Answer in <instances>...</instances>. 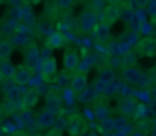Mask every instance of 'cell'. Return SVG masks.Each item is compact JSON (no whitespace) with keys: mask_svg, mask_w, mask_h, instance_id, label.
<instances>
[{"mask_svg":"<svg viewBox=\"0 0 156 136\" xmlns=\"http://www.w3.org/2000/svg\"><path fill=\"white\" fill-rule=\"evenodd\" d=\"M55 118H56V113H53L50 110H41L38 115H37V124L40 129H49L52 127L53 123H55Z\"/></svg>","mask_w":156,"mask_h":136,"instance_id":"cell-14","label":"cell"},{"mask_svg":"<svg viewBox=\"0 0 156 136\" xmlns=\"http://www.w3.org/2000/svg\"><path fill=\"white\" fill-rule=\"evenodd\" d=\"M99 130L100 133H109V132H114L115 130V123H114V118L108 117L105 120H100L99 121Z\"/></svg>","mask_w":156,"mask_h":136,"instance_id":"cell-20","label":"cell"},{"mask_svg":"<svg viewBox=\"0 0 156 136\" xmlns=\"http://www.w3.org/2000/svg\"><path fill=\"white\" fill-rule=\"evenodd\" d=\"M2 136H14L12 133H5V135H2Z\"/></svg>","mask_w":156,"mask_h":136,"instance_id":"cell-42","label":"cell"},{"mask_svg":"<svg viewBox=\"0 0 156 136\" xmlns=\"http://www.w3.org/2000/svg\"><path fill=\"white\" fill-rule=\"evenodd\" d=\"M97 26V18L91 11H83L79 17V27L82 32L90 33L94 30V27Z\"/></svg>","mask_w":156,"mask_h":136,"instance_id":"cell-8","label":"cell"},{"mask_svg":"<svg viewBox=\"0 0 156 136\" xmlns=\"http://www.w3.org/2000/svg\"><path fill=\"white\" fill-rule=\"evenodd\" d=\"M0 70H2V73H3L5 79H12V74H14L15 67H14L12 64H9V62H5V64L0 67Z\"/></svg>","mask_w":156,"mask_h":136,"instance_id":"cell-26","label":"cell"},{"mask_svg":"<svg viewBox=\"0 0 156 136\" xmlns=\"http://www.w3.org/2000/svg\"><path fill=\"white\" fill-rule=\"evenodd\" d=\"M91 136H96V135H91Z\"/></svg>","mask_w":156,"mask_h":136,"instance_id":"cell-46","label":"cell"},{"mask_svg":"<svg viewBox=\"0 0 156 136\" xmlns=\"http://www.w3.org/2000/svg\"><path fill=\"white\" fill-rule=\"evenodd\" d=\"M87 130H88V123L82 115L73 113L68 117V124H67L65 132H68L70 136H82Z\"/></svg>","mask_w":156,"mask_h":136,"instance_id":"cell-1","label":"cell"},{"mask_svg":"<svg viewBox=\"0 0 156 136\" xmlns=\"http://www.w3.org/2000/svg\"><path fill=\"white\" fill-rule=\"evenodd\" d=\"M138 54L143 58H155L156 56V40L152 37H146L138 44Z\"/></svg>","mask_w":156,"mask_h":136,"instance_id":"cell-5","label":"cell"},{"mask_svg":"<svg viewBox=\"0 0 156 136\" xmlns=\"http://www.w3.org/2000/svg\"><path fill=\"white\" fill-rule=\"evenodd\" d=\"M65 44V38L61 32H50L44 41V45L46 48H50V50H55V48H61L62 45Z\"/></svg>","mask_w":156,"mask_h":136,"instance_id":"cell-16","label":"cell"},{"mask_svg":"<svg viewBox=\"0 0 156 136\" xmlns=\"http://www.w3.org/2000/svg\"><path fill=\"white\" fill-rule=\"evenodd\" d=\"M103 136H115V135H114V132H109V133H103Z\"/></svg>","mask_w":156,"mask_h":136,"instance_id":"cell-41","label":"cell"},{"mask_svg":"<svg viewBox=\"0 0 156 136\" xmlns=\"http://www.w3.org/2000/svg\"><path fill=\"white\" fill-rule=\"evenodd\" d=\"M118 88H120L118 82H117L115 79H112V80L106 82V88H105V92H103V94H108V95H114V94H117Z\"/></svg>","mask_w":156,"mask_h":136,"instance_id":"cell-24","label":"cell"},{"mask_svg":"<svg viewBox=\"0 0 156 136\" xmlns=\"http://www.w3.org/2000/svg\"><path fill=\"white\" fill-rule=\"evenodd\" d=\"M106 2H108V5H117V6H121L123 8L127 0H106Z\"/></svg>","mask_w":156,"mask_h":136,"instance_id":"cell-34","label":"cell"},{"mask_svg":"<svg viewBox=\"0 0 156 136\" xmlns=\"http://www.w3.org/2000/svg\"><path fill=\"white\" fill-rule=\"evenodd\" d=\"M14 50V45L9 40H2L0 41V59H8Z\"/></svg>","mask_w":156,"mask_h":136,"instance_id":"cell-21","label":"cell"},{"mask_svg":"<svg viewBox=\"0 0 156 136\" xmlns=\"http://www.w3.org/2000/svg\"><path fill=\"white\" fill-rule=\"evenodd\" d=\"M146 113H147V107H146V104H143V103H136V106H135V110H133V117L136 118V120H140L141 117L144 118L146 117Z\"/></svg>","mask_w":156,"mask_h":136,"instance_id":"cell-28","label":"cell"},{"mask_svg":"<svg viewBox=\"0 0 156 136\" xmlns=\"http://www.w3.org/2000/svg\"><path fill=\"white\" fill-rule=\"evenodd\" d=\"M30 79H32V68H29L26 64H20L15 67L12 74V80L15 82V85L24 86L30 82Z\"/></svg>","mask_w":156,"mask_h":136,"instance_id":"cell-2","label":"cell"},{"mask_svg":"<svg viewBox=\"0 0 156 136\" xmlns=\"http://www.w3.org/2000/svg\"><path fill=\"white\" fill-rule=\"evenodd\" d=\"M59 95H61V100H62V104H67V106H73L76 101H77V94L71 89V86H65L59 91Z\"/></svg>","mask_w":156,"mask_h":136,"instance_id":"cell-18","label":"cell"},{"mask_svg":"<svg viewBox=\"0 0 156 136\" xmlns=\"http://www.w3.org/2000/svg\"><path fill=\"white\" fill-rule=\"evenodd\" d=\"M149 112L156 118V98H152L150 101V106H149Z\"/></svg>","mask_w":156,"mask_h":136,"instance_id":"cell-33","label":"cell"},{"mask_svg":"<svg viewBox=\"0 0 156 136\" xmlns=\"http://www.w3.org/2000/svg\"><path fill=\"white\" fill-rule=\"evenodd\" d=\"M3 135V130H2V129H0V136Z\"/></svg>","mask_w":156,"mask_h":136,"instance_id":"cell-44","label":"cell"},{"mask_svg":"<svg viewBox=\"0 0 156 136\" xmlns=\"http://www.w3.org/2000/svg\"><path fill=\"white\" fill-rule=\"evenodd\" d=\"M0 113H2V110H0Z\"/></svg>","mask_w":156,"mask_h":136,"instance_id":"cell-47","label":"cell"},{"mask_svg":"<svg viewBox=\"0 0 156 136\" xmlns=\"http://www.w3.org/2000/svg\"><path fill=\"white\" fill-rule=\"evenodd\" d=\"M5 2H6V0H0V3H5Z\"/></svg>","mask_w":156,"mask_h":136,"instance_id":"cell-45","label":"cell"},{"mask_svg":"<svg viewBox=\"0 0 156 136\" xmlns=\"http://www.w3.org/2000/svg\"><path fill=\"white\" fill-rule=\"evenodd\" d=\"M77 101H80L82 104H91V103H96L97 98H99V94L97 91L94 89V86H87L82 92L77 94Z\"/></svg>","mask_w":156,"mask_h":136,"instance_id":"cell-15","label":"cell"},{"mask_svg":"<svg viewBox=\"0 0 156 136\" xmlns=\"http://www.w3.org/2000/svg\"><path fill=\"white\" fill-rule=\"evenodd\" d=\"M105 88H106V82L99 77V79L96 80V83H94V89L97 91V94L100 95V94H103L105 92Z\"/></svg>","mask_w":156,"mask_h":136,"instance_id":"cell-30","label":"cell"},{"mask_svg":"<svg viewBox=\"0 0 156 136\" xmlns=\"http://www.w3.org/2000/svg\"><path fill=\"white\" fill-rule=\"evenodd\" d=\"M74 5V0H58V6L61 9H70Z\"/></svg>","mask_w":156,"mask_h":136,"instance_id":"cell-31","label":"cell"},{"mask_svg":"<svg viewBox=\"0 0 156 136\" xmlns=\"http://www.w3.org/2000/svg\"><path fill=\"white\" fill-rule=\"evenodd\" d=\"M9 41L12 43V45H27L29 38L26 35H23V33H15L12 37V40H9Z\"/></svg>","mask_w":156,"mask_h":136,"instance_id":"cell-25","label":"cell"},{"mask_svg":"<svg viewBox=\"0 0 156 136\" xmlns=\"http://www.w3.org/2000/svg\"><path fill=\"white\" fill-rule=\"evenodd\" d=\"M14 136H27L26 133H23V132H18V133H15Z\"/></svg>","mask_w":156,"mask_h":136,"instance_id":"cell-40","label":"cell"},{"mask_svg":"<svg viewBox=\"0 0 156 136\" xmlns=\"http://www.w3.org/2000/svg\"><path fill=\"white\" fill-rule=\"evenodd\" d=\"M62 62H64V68H65V70H68V71H76V70L79 68L80 56H79V53H77L74 48H67V50L64 51Z\"/></svg>","mask_w":156,"mask_h":136,"instance_id":"cell-9","label":"cell"},{"mask_svg":"<svg viewBox=\"0 0 156 136\" xmlns=\"http://www.w3.org/2000/svg\"><path fill=\"white\" fill-rule=\"evenodd\" d=\"M94 117L99 121L111 117V107L108 104H105V103H96V106H94Z\"/></svg>","mask_w":156,"mask_h":136,"instance_id":"cell-19","label":"cell"},{"mask_svg":"<svg viewBox=\"0 0 156 136\" xmlns=\"http://www.w3.org/2000/svg\"><path fill=\"white\" fill-rule=\"evenodd\" d=\"M109 27H111V26H108V24H105V23L97 24V26L94 27L93 32H96V38H97V43H99V44H106V43L109 41V37H111Z\"/></svg>","mask_w":156,"mask_h":136,"instance_id":"cell-17","label":"cell"},{"mask_svg":"<svg viewBox=\"0 0 156 136\" xmlns=\"http://www.w3.org/2000/svg\"><path fill=\"white\" fill-rule=\"evenodd\" d=\"M150 97H152V98H156V83H153V86H152V91H150Z\"/></svg>","mask_w":156,"mask_h":136,"instance_id":"cell-38","label":"cell"},{"mask_svg":"<svg viewBox=\"0 0 156 136\" xmlns=\"http://www.w3.org/2000/svg\"><path fill=\"white\" fill-rule=\"evenodd\" d=\"M123 79L130 85H140L143 80V73L136 67H126L123 68Z\"/></svg>","mask_w":156,"mask_h":136,"instance_id":"cell-13","label":"cell"},{"mask_svg":"<svg viewBox=\"0 0 156 136\" xmlns=\"http://www.w3.org/2000/svg\"><path fill=\"white\" fill-rule=\"evenodd\" d=\"M67 124H68V117L67 115H56V118H55V123H53V129L55 130H58V132H65V129H67Z\"/></svg>","mask_w":156,"mask_h":136,"instance_id":"cell-23","label":"cell"},{"mask_svg":"<svg viewBox=\"0 0 156 136\" xmlns=\"http://www.w3.org/2000/svg\"><path fill=\"white\" fill-rule=\"evenodd\" d=\"M40 62V48L37 43L34 41H29L27 43V48L24 51V64L29 67V68H34L37 67Z\"/></svg>","mask_w":156,"mask_h":136,"instance_id":"cell-6","label":"cell"},{"mask_svg":"<svg viewBox=\"0 0 156 136\" xmlns=\"http://www.w3.org/2000/svg\"><path fill=\"white\" fill-rule=\"evenodd\" d=\"M41 74H43V79L46 80V82H53L55 80V77H56V74H58V62H56V58H47V59H44V62H43V65H41Z\"/></svg>","mask_w":156,"mask_h":136,"instance_id":"cell-3","label":"cell"},{"mask_svg":"<svg viewBox=\"0 0 156 136\" xmlns=\"http://www.w3.org/2000/svg\"><path fill=\"white\" fill-rule=\"evenodd\" d=\"M150 133H152V136H156V121L155 123H152V127H150V130H149Z\"/></svg>","mask_w":156,"mask_h":136,"instance_id":"cell-37","label":"cell"},{"mask_svg":"<svg viewBox=\"0 0 156 136\" xmlns=\"http://www.w3.org/2000/svg\"><path fill=\"white\" fill-rule=\"evenodd\" d=\"M130 136H149L147 132H143V130H135L133 133H130Z\"/></svg>","mask_w":156,"mask_h":136,"instance_id":"cell-36","label":"cell"},{"mask_svg":"<svg viewBox=\"0 0 156 136\" xmlns=\"http://www.w3.org/2000/svg\"><path fill=\"white\" fill-rule=\"evenodd\" d=\"M40 92L35 89H30L27 91V92H24V95L21 97V100H20V110H30L32 107H35L37 106V103H38V100H40Z\"/></svg>","mask_w":156,"mask_h":136,"instance_id":"cell-10","label":"cell"},{"mask_svg":"<svg viewBox=\"0 0 156 136\" xmlns=\"http://www.w3.org/2000/svg\"><path fill=\"white\" fill-rule=\"evenodd\" d=\"M70 86H71V89L74 91L76 94L82 92L88 86V76H87V73L77 71L76 74H73L71 79H70Z\"/></svg>","mask_w":156,"mask_h":136,"instance_id":"cell-12","label":"cell"},{"mask_svg":"<svg viewBox=\"0 0 156 136\" xmlns=\"http://www.w3.org/2000/svg\"><path fill=\"white\" fill-rule=\"evenodd\" d=\"M153 24H155V26H156V15H155V17H153Z\"/></svg>","mask_w":156,"mask_h":136,"instance_id":"cell-43","label":"cell"},{"mask_svg":"<svg viewBox=\"0 0 156 136\" xmlns=\"http://www.w3.org/2000/svg\"><path fill=\"white\" fill-rule=\"evenodd\" d=\"M2 83H3L2 91H3L5 94H6L8 91H11L12 88H15V86H17V85H15V82H14L12 79H3V82H2Z\"/></svg>","mask_w":156,"mask_h":136,"instance_id":"cell-29","label":"cell"},{"mask_svg":"<svg viewBox=\"0 0 156 136\" xmlns=\"http://www.w3.org/2000/svg\"><path fill=\"white\" fill-rule=\"evenodd\" d=\"M114 123H115V129H123L126 126V120L124 118H114Z\"/></svg>","mask_w":156,"mask_h":136,"instance_id":"cell-32","label":"cell"},{"mask_svg":"<svg viewBox=\"0 0 156 136\" xmlns=\"http://www.w3.org/2000/svg\"><path fill=\"white\" fill-rule=\"evenodd\" d=\"M46 136H62V132H58V130L52 129V130H49V132L46 133Z\"/></svg>","mask_w":156,"mask_h":136,"instance_id":"cell-35","label":"cell"},{"mask_svg":"<svg viewBox=\"0 0 156 136\" xmlns=\"http://www.w3.org/2000/svg\"><path fill=\"white\" fill-rule=\"evenodd\" d=\"M46 109L53 112V113H59L62 110V100H61L59 91H47V94H46Z\"/></svg>","mask_w":156,"mask_h":136,"instance_id":"cell-7","label":"cell"},{"mask_svg":"<svg viewBox=\"0 0 156 136\" xmlns=\"http://www.w3.org/2000/svg\"><path fill=\"white\" fill-rule=\"evenodd\" d=\"M3 79H5V76H3V73H2V70H0V85H2V82H3Z\"/></svg>","mask_w":156,"mask_h":136,"instance_id":"cell-39","label":"cell"},{"mask_svg":"<svg viewBox=\"0 0 156 136\" xmlns=\"http://www.w3.org/2000/svg\"><path fill=\"white\" fill-rule=\"evenodd\" d=\"M99 77L105 80V82H109L112 79H115V73H114V68L111 65H103L99 68Z\"/></svg>","mask_w":156,"mask_h":136,"instance_id":"cell-22","label":"cell"},{"mask_svg":"<svg viewBox=\"0 0 156 136\" xmlns=\"http://www.w3.org/2000/svg\"><path fill=\"white\" fill-rule=\"evenodd\" d=\"M135 106H136V100L130 95H124L117 101V110L123 117H132L133 110H135Z\"/></svg>","mask_w":156,"mask_h":136,"instance_id":"cell-4","label":"cell"},{"mask_svg":"<svg viewBox=\"0 0 156 136\" xmlns=\"http://www.w3.org/2000/svg\"><path fill=\"white\" fill-rule=\"evenodd\" d=\"M121 6L117 5H108L103 9V23L108 26H112L117 20L121 18Z\"/></svg>","mask_w":156,"mask_h":136,"instance_id":"cell-11","label":"cell"},{"mask_svg":"<svg viewBox=\"0 0 156 136\" xmlns=\"http://www.w3.org/2000/svg\"><path fill=\"white\" fill-rule=\"evenodd\" d=\"M135 62H136L135 61V54L132 51H127L126 56L121 61V65H123V68H126V67H135Z\"/></svg>","mask_w":156,"mask_h":136,"instance_id":"cell-27","label":"cell"}]
</instances>
